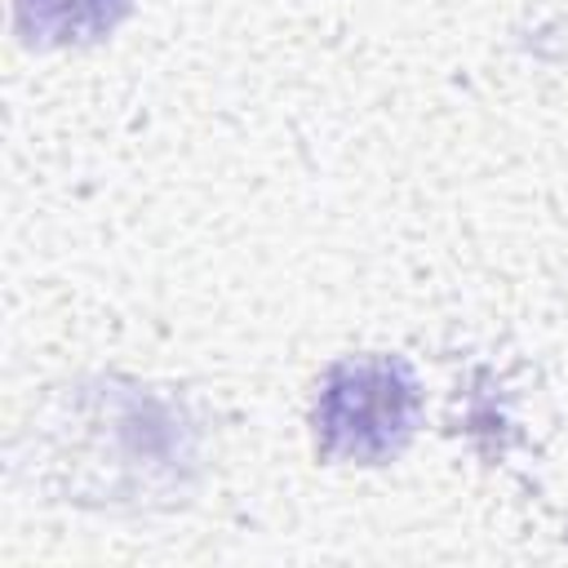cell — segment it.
<instances>
[{
  "instance_id": "6da1fadb",
  "label": "cell",
  "mask_w": 568,
  "mask_h": 568,
  "mask_svg": "<svg viewBox=\"0 0 568 568\" xmlns=\"http://www.w3.org/2000/svg\"><path fill=\"white\" fill-rule=\"evenodd\" d=\"M422 413L417 377L395 355H351L324 373L311 426L328 462L377 466L404 453Z\"/></svg>"
}]
</instances>
